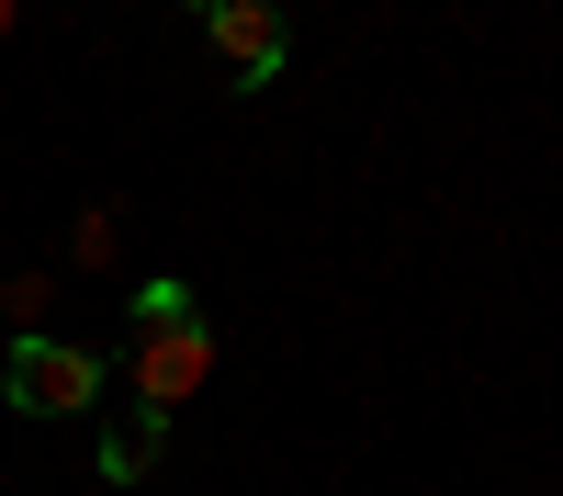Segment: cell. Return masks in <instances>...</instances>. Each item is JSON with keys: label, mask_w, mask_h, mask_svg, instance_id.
Returning a JSON list of instances; mask_svg holds the SVG:
<instances>
[{"label": "cell", "mask_w": 563, "mask_h": 496, "mask_svg": "<svg viewBox=\"0 0 563 496\" xmlns=\"http://www.w3.org/2000/svg\"><path fill=\"white\" fill-rule=\"evenodd\" d=\"M124 373H135V406L147 418H169V406H192L203 373H214V328H203V305L192 283H135V339H124Z\"/></svg>", "instance_id": "6da1fadb"}, {"label": "cell", "mask_w": 563, "mask_h": 496, "mask_svg": "<svg viewBox=\"0 0 563 496\" xmlns=\"http://www.w3.org/2000/svg\"><path fill=\"white\" fill-rule=\"evenodd\" d=\"M0 384H12L23 418H90V406H102V361H90L79 339H12Z\"/></svg>", "instance_id": "7a4b0ae2"}, {"label": "cell", "mask_w": 563, "mask_h": 496, "mask_svg": "<svg viewBox=\"0 0 563 496\" xmlns=\"http://www.w3.org/2000/svg\"><path fill=\"white\" fill-rule=\"evenodd\" d=\"M203 34L238 57V90H271L282 57H294V23H282L271 0H203Z\"/></svg>", "instance_id": "3957f363"}, {"label": "cell", "mask_w": 563, "mask_h": 496, "mask_svg": "<svg viewBox=\"0 0 563 496\" xmlns=\"http://www.w3.org/2000/svg\"><path fill=\"white\" fill-rule=\"evenodd\" d=\"M158 463H169V418H147V406H135V418L102 429V474H113V485H147Z\"/></svg>", "instance_id": "277c9868"}, {"label": "cell", "mask_w": 563, "mask_h": 496, "mask_svg": "<svg viewBox=\"0 0 563 496\" xmlns=\"http://www.w3.org/2000/svg\"><path fill=\"white\" fill-rule=\"evenodd\" d=\"M68 260H79V271H102V260H113V214H102V203L79 214V238H68Z\"/></svg>", "instance_id": "5b68a950"}, {"label": "cell", "mask_w": 563, "mask_h": 496, "mask_svg": "<svg viewBox=\"0 0 563 496\" xmlns=\"http://www.w3.org/2000/svg\"><path fill=\"white\" fill-rule=\"evenodd\" d=\"M0 34H12V0H0Z\"/></svg>", "instance_id": "8992f818"}]
</instances>
